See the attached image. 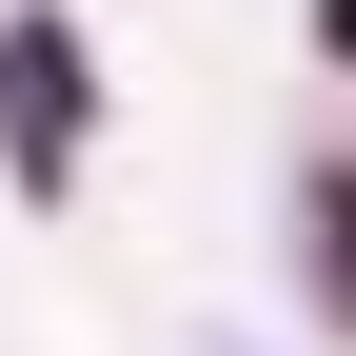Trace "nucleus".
Here are the masks:
<instances>
[{"instance_id":"obj_1","label":"nucleus","mask_w":356,"mask_h":356,"mask_svg":"<svg viewBox=\"0 0 356 356\" xmlns=\"http://www.w3.org/2000/svg\"><path fill=\"white\" fill-rule=\"evenodd\" d=\"M317 20H337V60H356V0H317Z\"/></svg>"}]
</instances>
